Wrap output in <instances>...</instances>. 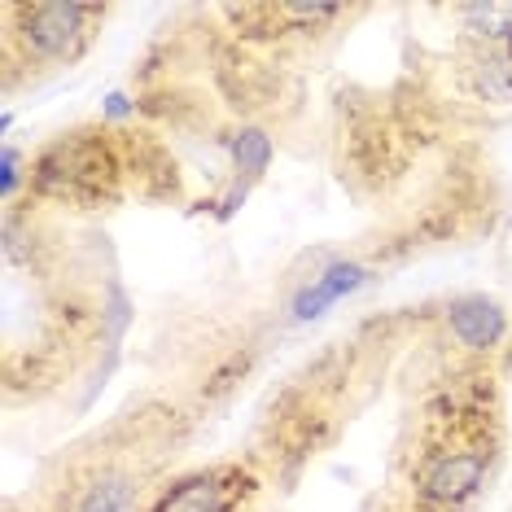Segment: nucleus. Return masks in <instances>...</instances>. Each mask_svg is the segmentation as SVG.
<instances>
[{"label": "nucleus", "instance_id": "f257e3e1", "mask_svg": "<svg viewBox=\"0 0 512 512\" xmlns=\"http://www.w3.org/2000/svg\"><path fill=\"white\" fill-rule=\"evenodd\" d=\"M14 14L27 53L44 57V62H62V57L79 53L88 36V18H97V9L75 5V0H40V5H18Z\"/></svg>", "mask_w": 512, "mask_h": 512}, {"label": "nucleus", "instance_id": "f03ea898", "mask_svg": "<svg viewBox=\"0 0 512 512\" xmlns=\"http://www.w3.org/2000/svg\"><path fill=\"white\" fill-rule=\"evenodd\" d=\"M486 473H491V451L477 447L438 451L416 477V491H421L429 508H460L486 486Z\"/></svg>", "mask_w": 512, "mask_h": 512}, {"label": "nucleus", "instance_id": "7ed1b4c3", "mask_svg": "<svg viewBox=\"0 0 512 512\" xmlns=\"http://www.w3.org/2000/svg\"><path fill=\"white\" fill-rule=\"evenodd\" d=\"M447 329L469 351H495L508 333V311L486 294H464V298H451Z\"/></svg>", "mask_w": 512, "mask_h": 512}, {"label": "nucleus", "instance_id": "20e7f679", "mask_svg": "<svg viewBox=\"0 0 512 512\" xmlns=\"http://www.w3.org/2000/svg\"><path fill=\"white\" fill-rule=\"evenodd\" d=\"M364 281H368V267H359L351 259H333L320 276H311V285L298 289L294 307H289V311H294V320H320L324 311L333 307V302L351 298Z\"/></svg>", "mask_w": 512, "mask_h": 512}, {"label": "nucleus", "instance_id": "39448f33", "mask_svg": "<svg viewBox=\"0 0 512 512\" xmlns=\"http://www.w3.org/2000/svg\"><path fill=\"white\" fill-rule=\"evenodd\" d=\"M237 482V477H232ZM228 473H197L176 482L167 495L154 504V512H228L237 491H232Z\"/></svg>", "mask_w": 512, "mask_h": 512}, {"label": "nucleus", "instance_id": "423d86ee", "mask_svg": "<svg viewBox=\"0 0 512 512\" xmlns=\"http://www.w3.org/2000/svg\"><path fill=\"white\" fill-rule=\"evenodd\" d=\"M464 31L495 49H512V0H486V5H460Z\"/></svg>", "mask_w": 512, "mask_h": 512}, {"label": "nucleus", "instance_id": "0eeeda50", "mask_svg": "<svg viewBox=\"0 0 512 512\" xmlns=\"http://www.w3.org/2000/svg\"><path fill=\"white\" fill-rule=\"evenodd\" d=\"M228 154H232V167H237L241 180H263V171L272 167V136L263 132V127H237V132L228 136Z\"/></svg>", "mask_w": 512, "mask_h": 512}, {"label": "nucleus", "instance_id": "6e6552de", "mask_svg": "<svg viewBox=\"0 0 512 512\" xmlns=\"http://www.w3.org/2000/svg\"><path fill=\"white\" fill-rule=\"evenodd\" d=\"M477 92L486 101H499V106H512V49H491L477 62Z\"/></svg>", "mask_w": 512, "mask_h": 512}, {"label": "nucleus", "instance_id": "1a4fd4ad", "mask_svg": "<svg viewBox=\"0 0 512 512\" xmlns=\"http://www.w3.org/2000/svg\"><path fill=\"white\" fill-rule=\"evenodd\" d=\"M132 477H106V482L88 486V495L79 499V512H127L132 508Z\"/></svg>", "mask_w": 512, "mask_h": 512}, {"label": "nucleus", "instance_id": "9d476101", "mask_svg": "<svg viewBox=\"0 0 512 512\" xmlns=\"http://www.w3.org/2000/svg\"><path fill=\"white\" fill-rule=\"evenodd\" d=\"M18 180H22V154H18V145H5L0 149V197H14L18 193Z\"/></svg>", "mask_w": 512, "mask_h": 512}, {"label": "nucleus", "instance_id": "9b49d317", "mask_svg": "<svg viewBox=\"0 0 512 512\" xmlns=\"http://www.w3.org/2000/svg\"><path fill=\"white\" fill-rule=\"evenodd\" d=\"M281 14L294 18V22H329V18L342 14V9L337 5H281Z\"/></svg>", "mask_w": 512, "mask_h": 512}, {"label": "nucleus", "instance_id": "f8f14e48", "mask_svg": "<svg viewBox=\"0 0 512 512\" xmlns=\"http://www.w3.org/2000/svg\"><path fill=\"white\" fill-rule=\"evenodd\" d=\"M101 110H106V119H127V114H136V101L127 97V92H110Z\"/></svg>", "mask_w": 512, "mask_h": 512}]
</instances>
